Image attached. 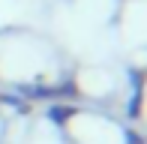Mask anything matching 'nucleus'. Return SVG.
<instances>
[{
    "mask_svg": "<svg viewBox=\"0 0 147 144\" xmlns=\"http://www.w3.org/2000/svg\"><path fill=\"white\" fill-rule=\"evenodd\" d=\"M126 33L147 39V0L144 3L132 0L129 3V12H126Z\"/></svg>",
    "mask_w": 147,
    "mask_h": 144,
    "instance_id": "nucleus-1",
    "label": "nucleus"
}]
</instances>
